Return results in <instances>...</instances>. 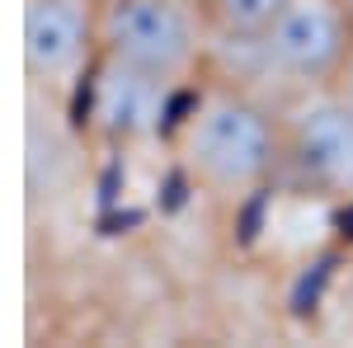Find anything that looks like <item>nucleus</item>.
Here are the masks:
<instances>
[{
  "label": "nucleus",
  "mask_w": 353,
  "mask_h": 348,
  "mask_svg": "<svg viewBox=\"0 0 353 348\" xmlns=\"http://www.w3.org/2000/svg\"><path fill=\"white\" fill-rule=\"evenodd\" d=\"M278 184L330 207H353V108L334 90H301L278 104Z\"/></svg>",
  "instance_id": "7ed1b4c3"
},
{
  "label": "nucleus",
  "mask_w": 353,
  "mask_h": 348,
  "mask_svg": "<svg viewBox=\"0 0 353 348\" xmlns=\"http://www.w3.org/2000/svg\"><path fill=\"white\" fill-rule=\"evenodd\" d=\"M85 99H90V118L99 127H109L113 136H141L156 132L161 118H174L184 90L132 76L123 66H109V61H94V71L85 81Z\"/></svg>",
  "instance_id": "423d86ee"
},
{
  "label": "nucleus",
  "mask_w": 353,
  "mask_h": 348,
  "mask_svg": "<svg viewBox=\"0 0 353 348\" xmlns=\"http://www.w3.org/2000/svg\"><path fill=\"white\" fill-rule=\"evenodd\" d=\"M283 99L301 90H325L353 57L349 0H288L283 14L259 33Z\"/></svg>",
  "instance_id": "20e7f679"
},
{
  "label": "nucleus",
  "mask_w": 353,
  "mask_h": 348,
  "mask_svg": "<svg viewBox=\"0 0 353 348\" xmlns=\"http://www.w3.org/2000/svg\"><path fill=\"white\" fill-rule=\"evenodd\" d=\"M94 61V0H24V76L33 90L76 99Z\"/></svg>",
  "instance_id": "39448f33"
},
{
  "label": "nucleus",
  "mask_w": 353,
  "mask_h": 348,
  "mask_svg": "<svg viewBox=\"0 0 353 348\" xmlns=\"http://www.w3.org/2000/svg\"><path fill=\"white\" fill-rule=\"evenodd\" d=\"M165 141L184 179L212 203L236 207L278 184L283 161L278 108L231 81L203 76L198 85H189L170 118Z\"/></svg>",
  "instance_id": "f257e3e1"
},
{
  "label": "nucleus",
  "mask_w": 353,
  "mask_h": 348,
  "mask_svg": "<svg viewBox=\"0 0 353 348\" xmlns=\"http://www.w3.org/2000/svg\"><path fill=\"white\" fill-rule=\"evenodd\" d=\"M198 5H203V0H198Z\"/></svg>",
  "instance_id": "9b49d317"
},
{
  "label": "nucleus",
  "mask_w": 353,
  "mask_h": 348,
  "mask_svg": "<svg viewBox=\"0 0 353 348\" xmlns=\"http://www.w3.org/2000/svg\"><path fill=\"white\" fill-rule=\"evenodd\" d=\"M330 90H334V94H339V99H344V104L353 108V57L344 61V71L334 76V85H330Z\"/></svg>",
  "instance_id": "6e6552de"
},
{
  "label": "nucleus",
  "mask_w": 353,
  "mask_h": 348,
  "mask_svg": "<svg viewBox=\"0 0 353 348\" xmlns=\"http://www.w3.org/2000/svg\"><path fill=\"white\" fill-rule=\"evenodd\" d=\"M349 301H353V259H349Z\"/></svg>",
  "instance_id": "1a4fd4ad"
},
{
  "label": "nucleus",
  "mask_w": 353,
  "mask_h": 348,
  "mask_svg": "<svg viewBox=\"0 0 353 348\" xmlns=\"http://www.w3.org/2000/svg\"><path fill=\"white\" fill-rule=\"evenodd\" d=\"M283 5L288 0H203V14H208L212 33H245V38H254V33H264L283 14Z\"/></svg>",
  "instance_id": "0eeeda50"
},
{
  "label": "nucleus",
  "mask_w": 353,
  "mask_h": 348,
  "mask_svg": "<svg viewBox=\"0 0 353 348\" xmlns=\"http://www.w3.org/2000/svg\"><path fill=\"white\" fill-rule=\"evenodd\" d=\"M349 10H353V0H349Z\"/></svg>",
  "instance_id": "9d476101"
},
{
  "label": "nucleus",
  "mask_w": 353,
  "mask_h": 348,
  "mask_svg": "<svg viewBox=\"0 0 353 348\" xmlns=\"http://www.w3.org/2000/svg\"><path fill=\"white\" fill-rule=\"evenodd\" d=\"M99 61L189 90L208 76L212 24L198 0H94Z\"/></svg>",
  "instance_id": "f03ea898"
}]
</instances>
